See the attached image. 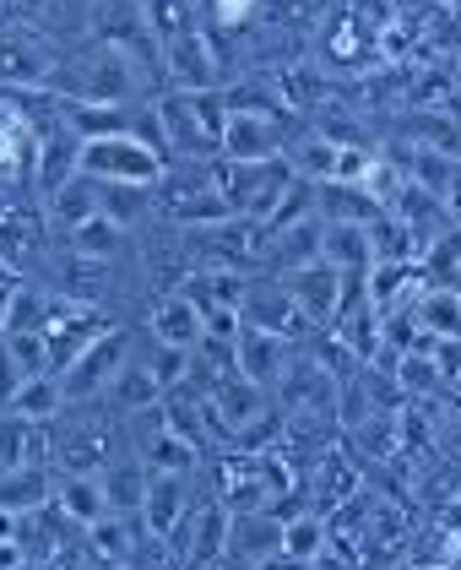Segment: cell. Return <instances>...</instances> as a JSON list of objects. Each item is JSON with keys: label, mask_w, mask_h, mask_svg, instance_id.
I'll return each instance as SVG.
<instances>
[{"label": "cell", "mask_w": 461, "mask_h": 570, "mask_svg": "<svg viewBox=\"0 0 461 570\" xmlns=\"http://www.w3.org/2000/svg\"><path fill=\"white\" fill-rule=\"evenodd\" d=\"M55 98H71V104H104V109H126L130 98H141V66L120 55V49L98 45L66 60L55 71Z\"/></svg>", "instance_id": "6da1fadb"}, {"label": "cell", "mask_w": 461, "mask_h": 570, "mask_svg": "<svg viewBox=\"0 0 461 570\" xmlns=\"http://www.w3.org/2000/svg\"><path fill=\"white\" fill-rule=\"evenodd\" d=\"M43 256V218L33 207H0V266L28 272Z\"/></svg>", "instance_id": "4fadbf2b"}, {"label": "cell", "mask_w": 461, "mask_h": 570, "mask_svg": "<svg viewBox=\"0 0 461 570\" xmlns=\"http://www.w3.org/2000/svg\"><path fill=\"white\" fill-rule=\"evenodd\" d=\"M434 364H440L445 381H461V337H440L434 343Z\"/></svg>", "instance_id": "d590c367"}, {"label": "cell", "mask_w": 461, "mask_h": 570, "mask_svg": "<svg viewBox=\"0 0 461 570\" xmlns=\"http://www.w3.org/2000/svg\"><path fill=\"white\" fill-rule=\"evenodd\" d=\"M234 353H239V375L255 381V386H266V392H272V381H283V375H288V337H277V332L245 326Z\"/></svg>", "instance_id": "5bb4252c"}, {"label": "cell", "mask_w": 461, "mask_h": 570, "mask_svg": "<svg viewBox=\"0 0 461 570\" xmlns=\"http://www.w3.org/2000/svg\"><path fill=\"white\" fill-rule=\"evenodd\" d=\"M164 77L179 92L217 88V55L207 49V33H202V28H185L179 39L164 45Z\"/></svg>", "instance_id": "9c48e42d"}, {"label": "cell", "mask_w": 461, "mask_h": 570, "mask_svg": "<svg viewBox=\"0 0 461 570\" xmlns=\"http://www.w3.org/2000/svg\"><path fill=\"white\" fill-rule=\"evenodd\" d=\"M141 196H147L141 185H104V190H98V213H104V218H115L120 228H130V223L147 213V202H141Z\"/></svg>", "instance_id": "f546056e"}, {"label": "cell", "mask_w": 461, "mask_h": 570, "mask_svg": "<svg viewBox=\"0 0 461 570\" xmlns=\"http://www.w3.org/2000/svg\"><path fill=\"white\" fill-rule=\"evenodd\" d=\"M147 370L158 375V386H164V392H174V386H185V381H190V348H164V343H153Z\"/></svg>", "instance_id": "1f68e13d"}, {"label": "cell", "mask_w": 461, "mask_h": 570, "mask_svg": "<svg viewBox=\"0 0 461 570\" xmlns=\"http://www.w3.org/2000/svg\"><path fill=\"white\" fill-rule=\"evenodd\" d=\"M413 315H419V326L440 343V337H461V294L457 288H423L419 299H413Z\"/></svg>", "instance_id": "4316f807"}, {"label": "cell", "mask_w": 461, "mask_h": 570, "mask_svg": "<svg viewBox=\"0 0 461 570\" xmlns=\"http://www.w3.org/2000/svg\"><path fill=\"white\" fill-rule=\"evenodd\" d=\"M98 179H87V175H77V179H66L55 196H49V218L55 223H66V228H77L82 218H92L98 213Z\"/></svg>", "instance_id": "83f0119b"}, {"label": "cell", "mask_w": 461, "mask_h": 570, "mask_svg": "<svg viewBox=\"0 0 461 570\" xmlns=\"http://www.w3.org/2000/svg\"><path fill=\"white\" fill-rule=\"evenodd\" d=\"M109 402H115V413H147V407H158V402H164V386H158V375H153V370H147V358H136V353H130V364L126 370H120V375H115V381H109Z\"/></svg>", "instance_id": "ffe728a7"}, {"label": "cell", "mask_w": 461, "mask_h": 570, "mask_svg": "<svg viewBox=\"0 0 461 570\" xmlns=\"http://www.w3.org/2000/svg\"><path fill=\"white\" fill-rule=\"evenodd\" d=\"M217 179H223V196H228L234 218L266 223L298 175L288 169V158H266V164H228V158H217Z\"/></svg>", "instance_id": "277c9868"}, {"label": "cell", "mask_w": 461, "mask_h": 570, "mask_svg": "<svg viewBox=\"0 0 461 570\" xmlns=\"http://www.w3.org/2000/svg\"><path fill=\"white\" fill-rule=\"evenodd\" d=\"M147 332H153V343H164V348H190L207 337V315L196 305V294H164L153 315H147Z\"/></svg>", "instance_id": "7c38bea8"}, {"label": "cell", "mask_w": 461, "mask_h": 570, "mask_svg": "<svg viewBox=\"0 0 461 570\" xmlns=\"http://www.w3.org/2000/svg\"><path fill=\"white\" fill-rule=\"evenodd\" d=\"M326 549H332V522H326L321 511H294V517H283V554H277V560L315 566Z\"/></svg>", "instance_id": "d6986e66"}, {"label": "cell", "mask_w": 461, "mask_h": 570, "mask_svg": "<svg viewBox=\"0 0 461 570\" xmlns=\"http://www.w3.org/2000/svg\"><path fill=\"white\" fill-rule=\"evenodd\" d=\"M326 262L336 272H370L375 250H370V228L364 223H332L326 218Z\"/></svg>", "instance_id": "cb8c5ba5"}, {"label": "cell", "mask_w": 461, "mask_h": 570, "mask_svg": "<svg viewBox=\"0 0 461 570\" xmlns=\"http://www.w3.org/2000/svg\"><path fill=\"white\" fill-rule=\"evenodd\" d=\"M164 158L141 141L136 131H115V136H92L82 141V153H77V175L98 179V185H158L164 179Z\"/></svg>", "instance_id": "7a4b0ae2"}, {"label": "cell", "mask_w": 461, "mask_h": 570, "mask_svg": "<svg viewBox=\"0 0 461 570\" xmlns=\"http://www.w3.org/2000/svg\"><path fill=\"white\" fill-rule=\"evenodd\" d=\"M408 570H451V560H419V566H408Z\"/></svg>", "instance_id": "f35d334b"}, {"label": "cell", "mask_w": 461, "mask_h": 570, "mask_svg": "<svg viewBox=\"0 0 461 570\" xmlns=\"http://www.w3.org/2000/svg\"><path fill=\"white\" fill-rule=\"evenodd\" d=\"M22 381H28V375L17 370V358H11V348L0 343V407H6V402L17 396V386H22Z\"/></svg>", "instance_id": "8d00e7d4"}, {"label": "cell", "mask_w": 461, "mask_h": 570, "mask_svg": "<svg viewBox=\"0 0 461 570\" xmlns=\"http://www.w3.org/2000/svg\"><path fill=\"white\" fill-rule=\"evenodd\" d=\"M370 164H375V153H364V147L342 141V147H336V164H332V185H364Z\"/></svg>", "instance_id": "836d02e7"}, {"label": "cell", "mask_w": 461, "mask_h": 570, "mask_svg": "<svg viewBox=\"0 0 461 570\" xmlns=\"http://www.w3.org/2000/svg\"><path fill=\"white\" fill-rule=\"evenodd\" d=\"M11 294H17V277H0V326H6V309H11Z\"/></svg>", "instance_id": "74e56055"}, {"label": "cell", "mask_w": 461, "mask_h": 570, "mask_svg": "<svg viewBox=\"0 0 461 570\" xmlns=\"http://www.w3.org/2000/svg\"><path fill=\"white\" fill-rule=\"evenodd\" d=\"M277 554H283V522H277V511H234L223 566L261 570V566H272Z\"/></svg>", "instance_id": "8992f818"}, {"label": "cell", "mask_w": 461, "mask_h": 570, "mask_svg": "<svg viewBox=\"0 0 461 570\" xmlns=\"http://www.w3.org/2000/svg\"><path fill=\"white\" fill-rule=\"evenodd\" d=\"M6 407H11L17 419H33V424L60 419V407H66V396H60V375H28Z\"/></svg>", "instance_id": "484cf974"}, {"label": "cell", "mask_w": 461, "mask_h": 570, "mask_svg": "<svg viewBox=\"0 0 461 570\" xmlns=\"http://www.w3.org/2000/svg\"><path fill=\"white\" fill-rule=\"evenodd\" d=\"M130 353H136V332H130V326H104V332L60 370V396H66V407H82V402L109 392V381L130 364Z\"/></svg>", "instance_id": "3957f363"}, {"label": "cell", "mask_w": 461, "mask_h": 570, "mask_svg": "<svg viewBox=\"0 0 461 570\" xmlns=\"http://www.w3.org/2000/svg\"><path fill=\"white\" fill-rule=\"evenodd\" d=\"M451 570H461V554H457V560H451Z\"/></svg>", "instance_id": "60d3db41"}, {"label": "cell", "mask_w": 461, "mask_h": 570, "mask_svg": "<svg viewBox=\"0 0 461 570\" xmlns=\"http://www.w3.org/2000/svg\"><path fill=\"white\" fill-rule=\"evenodd\" d=\"M451 532H461V494H457V505H451Z\"/></svg>", "instance_id": "ab89813d"}, {"label": "cell", "mask_w": 461, "mask_h": 570, "mask_svg": "<svg viewBox=\"0 0 461 570\" xmlns=\"http://www.w3.org/2000/svg\"><path fill=\"white\" fill-rule=\"evenodd\" d=\"M266 262L277 272H298L310 262H326V218H321V207L304 213L298 223H288V228H277V234H266Z\"/></svg>", "instance_id": "30bf717a"}, {"label": "cell", "mask_w": 461, "mask_h": 570, "mask_svg": "<svg viewBox=\"0 0 461 570\" xmlns=\"http://www.w3.org/2000/svg\"><path fill=\"white\" fill-rule=\"evenodd\" d=\"M217 500L228 511H261L266 505V483H261V451H234L217 468Z\"/></svg>", "instance_id": "2e32d148"}, {"label": "cell", "mask_w": 461, "mask_h": 570, "mask_svg": "<svg viewBox=\"0 0 461 570\" xmlns=\"http://www.w3.org/2000/svg\"><path fill=\"white\" fill-rule=\"evenodd\" d=\"M255 11V0H212V17H217V28H245Z\"/></svg>", "instance_id": "e575fe53"}, {"label": "cell", "mask_w": 461, "mask_h": 570, "mask_svg": "<svg viewBox=\"0 0 461 570\" xmlns=\"http://www.w3.org/2000/svg\"><path fill=\"white\" fill-rule=\"evenodd\" d=\"M419 266H423V283H429V288H457L461 294V223L440 228V234L423 245Z\"/></svg>", "instance_id": "7402d4cb"}, {"label": "cell", "mask_w": 461, "mask_h": 570, "mask_svg": "<svg viewBox=\"0 0 461 570\" xmlns=\"http://www.w3.org/2000/svg\"><path fill=\"white\" fill-rule=\"evenodd\" d=\"M136 527H141V517H104V522H92L87 527V549H92V560H104V566H126L130 554V543H136Z\"/></svg>", "instance_id": "d4e9b609"}, {"label": "cell", "mask_w": 461, "mask_h": 570, "mask_svg": "<svg viewBox=\"0 0 461 570\" xmlns=\"http://www.w3.org/2000/svg\"><path fill=\"white\" fill-rule=\"evenodd\" d=\"M55 500V473L49 468H17V473H0V511L6 517H22V511H39Z\"/></svg>", "instance_id": "44dd1931"}, {"label": "cell", "mask_w": 461, "mask_h": 570, "mask_svg": "<svg viewBox=\"0 0 461 570\" xmlns=\"http://www.w3.org/2000/svg\"><path fill=\"white\" fill-rule=\"evenodd\" d=\"M283 288L294 294L298 315L310 326H332L336 309H342V272L332 262H310V266H298V272H283Z\"/></svg>", "instance_id": "ba28073f"}, {"label": "cell", "mask_w": 461, "mask_h": 570, "mask_svg": "<svg viewBox=\"0 0 461 570\" xmlns=\"http://www.w3.org/2000/svg\"><path fill=\"white\" fill-rule=\"evenodd\" d=\"M147 479H153V468L141 462V456H115V462H104V505H109V517H141V500H147Z\"/></svg>", "instance_id": "9a60e30c"}, {"label": "cell", "mask_w": 461, "mask_h": 570, "mask_svg": "<svg viewBox=\"0 0 461 570\" xmlns=\"http://www.w3.org/2000/svg\"><path fill=\"white\" fill-rule=\"evenodd\" d=\"M55 511H60L71 527L104 522L109 505H104V483H98V473H55Z\"/></svg>", "instance_id": "ac0fdd59"}, {"label": "cell", "mask_w": 461, "mask_h": 570, "mask_svg": "<svg viewBox=\"0 0 461 570\" xmlns=\"http://www.w3.org/2000/svg\"><path fill=\"white\" fill-rule=\"evenodd\" d=\"M60 71V55L28 28H0V88L11 92H49Z\"/></svg>", "instance_id": "5b68a950"}, {"label": "cell", "mask_w": 461, "mask_h": 570, "mask_svg": "<svg viewBox=\"0 0 461 570\" xmlns=\"http://www.w3.org/2000/svg\"><path fill=\"white\" fill-rule=\"evenodd\" d=\"M239 315H245V326H261V332H277V337H298L310 321L298 315L294 305V294L288 288H255L251 283V294H245V305H239Z\"/></svg>", "instance_id": "e0dca14e"}, {"label": "cell", "mask_w": 461, "mask_h": 570, "mask_svg": "<svg viewBox=\"0 0 461 570\" xmlns=\"http://www.w3.org/2000/svg\"><path fill=\"white\" fill-rule=\"evenodd\" d=\"M336 147H342L336 136H304V141L288 147V169H294L298 179H310V185H315V179H326V185H332Z\"/></svg>", "instance_id": "f1b7e54d"}, {"label": "cell", "mask_w": 461, "mask_h": 570, "mask_svg": "<svg viewBox=\"0 0 461 570\" xmlns=\"http://www.w3.org/2000/svg\"><path fill=\"white\" fill-rule=\"evenodd\" d=\"M228 164H266V158H283V126L266 115V109H234L228 126H223V147H217Z\"/></svg>", "instance_id": "52a82bcc"}, {"label": "cell", "mask_w": 461, "mask_h": 570, "mask_svg": "<svg viewBox=\"0 0 461 570\" xmlns=\"http://www.w3.org/2000/svg\"><path fill=\"white\" fill-rule=\"evenodd\" d=\"M0 343L11 348L22 375H49V343H43V332H0Z\"/></svg>", "instance_id": "4dcf8cb0"}, {"label": "cell", "mask_w": 461, "mask_h": 570, "mask_svg": "<svg viewBox=\"0 0 461 570\" xmlns=\"http://www.w3.org/2000/svg\"><path fill=\"white\" fill-rule=\"evenodd\" d=\"M66 234H71V256H82V262H115L126 250L130 228H120V223L104 218V213H92V218H82L77 228H66Z\"/></svg>", "instance_id": "603a6c76"}, {"label": "cell", "mask_w": 461, "mask_h": 570, "mask_svg": "<svg viewBox=\"0 0 461 570\" xmlns=\"http://www.w3.org/2000/svg\"><path fill=\"white\" fill-rule=\"evenodd\" d=\"M190 511V479L185 473H153L147 479V500H141V527L153 543H168L174 527Z\"/></svg>", "instance_id": "8fae6325"}, {"label": "cell", "mask_w": 461, "mask_h": 570, "mask_svg": "<svg viewBox=\"0 0 461 570\" xmlns=\"http://www.w3.org/2000/svg\"><path fill=\"white\" fill-rule=\"evenodd\" d=\"M396 381H402V392H434L445 375H440L434 353H402L396 358Z\"/></svg>", "instance_id": "d6a6232c"}]
</instances>
